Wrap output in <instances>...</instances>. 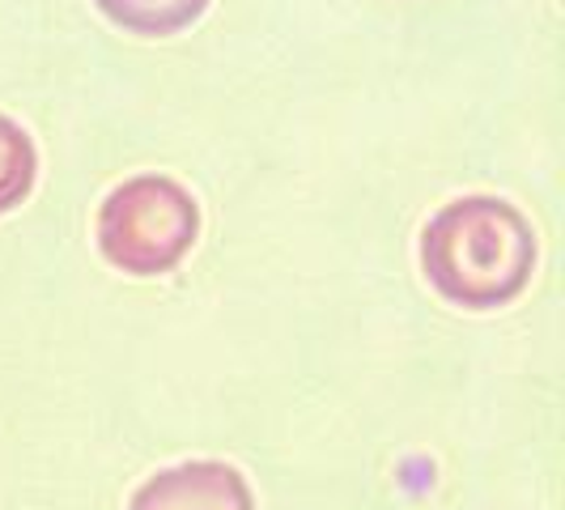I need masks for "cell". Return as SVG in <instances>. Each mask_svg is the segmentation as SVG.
I'll list each match as a JSON object with an SVG mask.
<instances>
[{
    "instance_id": "obj_3",
    "label": "cell",
    "mask_w": 565,
    "mask_h": 510,
    "mask_svg": "<svg viewBox=\"0 0 565 510\" xmlns=\"http://www.w3.org/2000/svg\"><path fill=\"white\" fill-rule=\"evenodd\" d=\"M132 510H255V502L243 472L217 459H196L149 477Z\"/></svg>"
},
{
    "instance_id": "obj_1",
    "label": "cell",
    "mask_w": 565,
    "mask_h": 510,
    "mask_svg": "<svg viewBox=\"0 0 565 510\" xmlns=\"http://www.w3.org/2000/svg\"><path fill=\"white\" fill-rule=\"evenodd\" d=\"M422 268L429 285L459 307H502L536 268V234L507 200L463 196L429 217Z\"/></svg>"
},
{
    "instance_id": "obj_2",
    "label": "cell",
    "mask_w": 565,
    "mask_h": 510,
    "mask_svg": "<svg viewBox=\"0 0 565 510\" xmlns=\"http://www.w3.org/2000/svg\"><path fill=\"white\" fill-rule=\"evenodd\" d=\"M200 209L188 188L167 174H141L115 188L98 209V247L115 268L132 277L170 273L192 252Z\"/></svg>"
},
{
    "instance_id": "obj_5",
    "label": "cell",
    "mask_w": 565,
    "mask_h": 510,
    "mask_svg": "<svg viewBox=\"0 0 565 510\" xmlns=\"http://www.w3.org/2000/svg\"><path fill=\"white\" fill-rule=\"evenodd\" d=\"M34 188V145L30 137L0 115V213L18 209Z\"/></svg>"
},
{
    "instance_id": "obj_4",
    "label": "cell",
    "mask_w": 565,
    "mask_h": 510,
    "mask_svg": "<svg viewBox=\"0 0 565 510\" xmlns=\"http://www.w3.org/2000/svg\"><path fill=\"white\" fill-rule=\"evenodd\" d=\"M94 4L111 18L115 26L162 39V34H179V30L192 26L209 0H94Z\"/></svg>"
}]
</instances>
